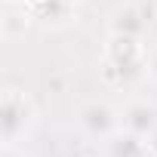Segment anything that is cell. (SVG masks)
<instances>
[{
  "instance_id": "4",
  "label": "cell",
  "mask_w": 157,
  "mask_h": 157,
  "mask_svg": "<svg viewBox=\"0 0 157 157\" xmlns=\"http://www.w3.org/2000/svg\"><path fill=\"white\" fill-rule=\"evenodd\" d=\"M145 31H148V22H145V13H142V10H136V6H120V10H114V16H111V34H114V37L145 40Z\"/></svg>"
},
{
  "instance_id": "3",
  "label": "cell",
  "mask_w": 157,
  "mask_h": 157,
  "mask_svg": "<svg viewBox=\"0 0 157 157\" xmlns=\"http://www.w3.org/2000/svg\"><path fill=\"white\" fill-rule=\"evenodd\" d=\"M120 129L132 132V136H142V139H151L154 129H157V105L154 102H129L123 111H120Z\"/></svg>"
},
{
  "instance_id": "10",
  "label": "cell",
  "mask_w": 157,
  "mask_h": 157,
  "mask_svg": "<svg viewBox=\"0 0 157 157\" xmlns=\"http://www.w3.org/2000/svg\"><path fill=\"white\" fill-rule=\"evenodd\" d=\"M6 3H19V0H6Z\"/></svg>"
},
{
  "instance_id": "7",
  "label": "cell",
  "mask_w": 157,
  "mask_h": 157,
  "mask_svg": "<svg viewBox=\"0 0 157 157\" xmlns=\"http://www.w3.org/2000/svg\"><path fill=\"white\" fill-rule=\"evenodd\" d=\"M145 74H148L151 80L157 83V46H154V49H151V52L145 56Z\"/></svg>"
},
{
  "instance_id": "9",
  "label": "cell",
  "mask_w": 157,
  "mask_h": 157,
  "mask_svg": "<svg viewBox=\"0 0 157 157\" xmlns=\"http://www.w3.org/2000/svg\"><path fill=\"white\" fill-rule=\"evenodd\" d=\"M148 151H151V157H157V129H154V136L148 139Z\"/></svg>"
},
{
  "instance_id": "5",
  "label": "cell",
  "mask_w": 157,
  "mask_h": 157,
  "mask_svg": "<svg viewBox=\"0 0 157 157\" xmlns=\"http://www.w3.org/2000/svg\"><path fill=\"white\" fill-rule=\"evenodd\" d=\"M108 154H111V157H151L148 139L132 136V132H126V129H117V132L108 139Z\"/></svg>"
},
{
  "instance_id": "6",
  "label": "cell",
  "mask_w": 157,
  "mask_h": 157,
  "mask_svg": "<svg viewBox=\"0 0 157 157\" xmlns=\"http://www.w3.org/2000/svg\"><path fill=\"white\" fill-rule=\"evenodd\" d=\"M28 28V10L25 6H16V3H6V16H3V37L13 40L19 34H25Z\"/></svg>"
},
{
  "instance_id": "1",
  "label": "cell",
  "mask_w": 157,
  "mask_h": 157,
  "mask_svg": "<svg viewBox=\"0 0 157 157\" xmlns=\"http://www.w3.org/2000/svg\"><path fill=\"white\" fill-rule=\"evenodd\" d=\"M37 123V108L31 96L19 86H6L3 99H0V132H3V145H19Z\"/></svg>"
},
{
  "instance_id": "8",
  "label": "cell",
  "mask_w": 157,
  "mask_h": 157,
  "mask_svg": "<svg viewBox=\"0 0 157 157\" xmlns=\"http://www.w3.org/2000/svg\"><path fill=\"white\" fill-rule=\"evenodd\" d=\"M0 157H31L22 145H3V154H0Z\"/></svg>"
},
{
  "instance_id": "2",
  "label": "cell",
  "mask_w": 157,
  "mask_h": 157,
  "mask_svg": "<svg viewBox=\"0 0 157 157\" xmlns=\"http://www.w3.org/2000/svg\"><path fill=\"white\" fill-rule=\"evenodd\" d=\"M77 126L83 129V136L108 142L117 129H120V111L108 102H86L80 111H77Z\"/></svg>"
}]
</instances>
